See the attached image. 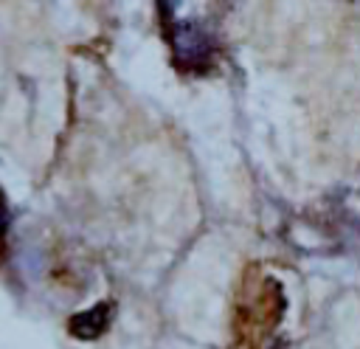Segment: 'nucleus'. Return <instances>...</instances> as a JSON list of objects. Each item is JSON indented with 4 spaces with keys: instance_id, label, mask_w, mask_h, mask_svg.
Masks as SVG:
<instances>
[{
    "instance_id": "2",
    "label": "nucleus",
    "mask_w": 360,
    "mask_h": 349,
    "mask_svg": "<svg viewBox=\"0 0 360 349\" xmlns=\"http://www.w3.org/2000/svg\"><path fill=\"white\" fill-rule=\"evenodd\" d=\"M112 315H115V304L112 301H98V304H93V307L70 315L68 332L73 338H79V341H96V338H101L107 332Z\"/></svg>"
},
{
    "instance_id": "3",
    "label": "nucleus",
    "mask_w": 360,
    "mask_h": 349,
    "mask_svg": "<svg viewBox=\"0 0 360 349\" xmlns=\"http://www.w3.org/2000/svg\"><path fill=\"white\" fill-rule=\"evenodd\" d=\"M8 225H11V208H8V200H6V194L0 189V242H3V236L8 231Z\"/></svg>"
},
{
    "instance_id": "1",
    "label": "nucleus",
    "mask_w": 360,
    "mask_h": 349,
    "mask_svg": "<svg viewBox=\"0 0 360 349\" xmlns=\"http://www.w3.org/2000/svg\"><path fill=\"white\" fill-rule=\"evenodd\" d=\"M166 39L172 45L174 62L183 70H200L214 56V39L197 20H177L166 28Z\"/></svg>"
}]
</instances>
